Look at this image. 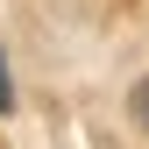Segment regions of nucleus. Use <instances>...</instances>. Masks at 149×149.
<instances>
[{
	"mask_svg": "<svg viewBox=\"0 0 149 149\" xmlns=\"http://www.w3.org/2000/svg\"><path fill=\"white\" fill-rule=\"evenodd\" d=\"M14 107V85H7V57H0V114Z\"/></svg>",
	"mask_w": 149,
	"mask_h": 149,
	"instance_id": "1",
	"label": "nucleus"
},
{
	"mask_svg": "<svg viewBox=\"0 0 149 149\" xmlns=\"http://www.w3.org/2000/svg\"><path fill=\"white\" fill-rule=\"evenodd\" d=\"M135 114H142V121H149V78H142V85H135Z\"/></svg>",
	"mask_w": 149,
	"mask_h": 149,
	"instance_id": "2",
	"label": "nucleus"
}]
</instances>
